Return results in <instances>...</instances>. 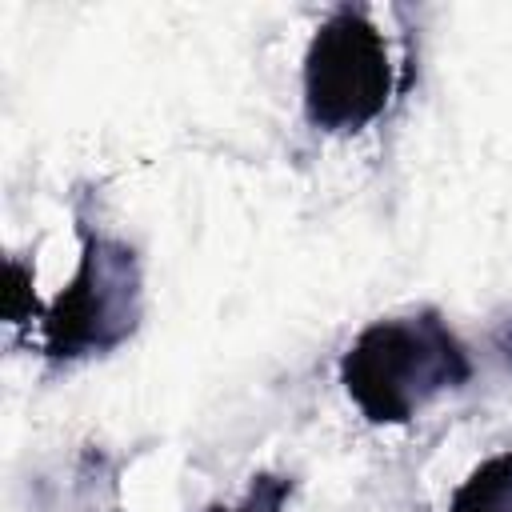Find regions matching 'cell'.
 <instances>
[{
  "label": "cell",
  "mask_w": 512,
  "mask_h": 512,
  "mask_svg": "<svg viewBox=\"0 0 512 512\" xmlns=\"http://www.w3.org/2000/svg\"><path fill=\"white\" fill-rule=\"evenodd\" d=\"M472 380V356L436 308L380 316L340 356V384L376 428L416 420L432 400Z\"/></svg>",
  "instance_id": "6da1fadb"
},
{
  "label": "cell",
  "mask_w": 512,
  "mask_h": 512,
  "mask_svg": "<svg viewBox=\"0 0 512 512\" xmlns=\"http://www.w3.org/2000/svg\"><path fill=\"white\" fill-rule=\"evenodd\" d=\"M396 92V68L384 32L372 24L368 8H332L300 64V104L316 132L352 136L376 124Z\"/></svg>",
  "instance_id": "7a4b0ae2"
},
{
  "label": "cell",
  "mask_w": 512,
  "mask_h": 512,
  "mask_svg": "<svg viewBox=\"0 0 512 512\" xmlns=\"http://www.w3.org/2000/svg\"><path fill=\"white\" fill-rule=\"evenodd\" d=\"M144 308V276L136 248L80 220V260L64 292L44 312V356L76 364L120 348Z\"/></svg>",
  "instance_id": "3957f363"
},
{
  "label": "cell",
  "mask_w": 512,
  "mask_h": 512,
  "mask_svg": "<svg viewBox=\"0 0 512 512\" xmlns=\"http://www.w3.org/2000/svg\"><path fill=\"white\" fill-rule=\"evenodd\" d=\"M448 512H512V448L480 460L456 484Z\"/></svg>",
  "instance_id": "277c9868"
},
{
  "label": "cell",
  "mask_w": 512,
  "mask_h": 512,
  "mask_svg": "<svg viewBox=\"0 0 512 512\" xmlns=\"http://www.w3.org/2000/svg\"><path fill=\"white\" fill-rule=\"evenodd\" d=\"M288 500H292V476L260 472V476H252V484L244 488L240 500H232V504H208L204 512H284Z\"/></svg>",
  "instance_id": "5b68a950"
}]
</instances>
